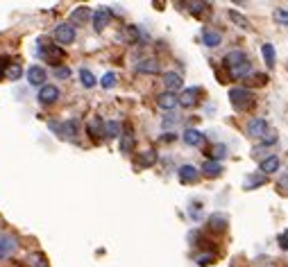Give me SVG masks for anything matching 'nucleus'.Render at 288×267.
<instances>
[{
	"label": "nucleus",
	"instance_id": "17",
	"mask_svg": "<svg viewBox=\"0 0 288 267\" xmlns=\"http://www.w3.org/2000/svg\"><path fill=\"white\" fill-rule=\"evenodd\" d=\"M261 57L268 68H275V64H277V50H275L272 43H263L261 45Z\"/></svg>",
	"mask_w": 288,
	"mask_h": 267
},
{
	"label": "nucleus",
	"instance_id": "7",
	"mask_svg": "<svg viewBox=\"0 0 288 267\" xmlns=\"http://www.w3.org/2000/svg\"><path fill=\"white\" fill-rule=\"evenodd\" d=\"M266 132H268L266 118H252L250 123H247V134L254 136V138H266Z\"/></svg>",
	"mask_w": 288,
	"mask_h": 267
},
{
	"label": "nucleus",
	"instance_id": "10",
	"mask_svg": "<svg viewBox=\"0 0 288 267\" xmlns=\"http://www.w3.org/2000/svg\"><path fill=\"white\" fill-rule=\"evenodd\" d=\"M161 82H164L166 86V93H175V91H181V86H184V82H181V77L177 75V73H164L161 75Z\"/></svg>",
	"mask_w": 288,
	"mask_h": 267
},
{
	"label": "nucleus",
	"instance_id": "23",
	"mask_svg": "<svg viewBox=\"0 0 288 267\" xmlns=\"http://www.w3.org/2000/svg\"><path fill=\"white\" fill-rule=\"evenodd\" d=\"M134 145H136V140H134V136H132V129L127 127V132L120 136V152H123V154H129V152H134Z\"/></svg>",
	"mask_w": 288,
	"mask_h": 267
},
{
	"label": "nucleus",
	"instance_id": "30",
	"mask_svg": "<svg viewBox=\"0 0 288 267\" xmlns=\"http://www.w3.org/2000/svg\"><path fill=\"white\" fill-rule=\"evenodd\" d=\"M21 75H23L21 64H11V66H7V68H5V77H7V80H11V82H16Z\"/></svg>",
	"mask_w": 288,
	"mask_h": 267
},
{
	"label": "nucleus",
	"instance_id": "39",
	"mask_svg": "<svg viewBox=\"0 0 288 267\" xmlns=\"http://www.w3.org/2000/svg\"><path fill=\"white\" fill-rule=\"evenodd\" d=\"M30 265L32 267H46V258L39 256V254H34V256H30Z\"/></svg>",
	"mask_w": 288,
	"mask_h": 267
},
{
	"label": "nucleus",
	"instance_id": "3",
	"mask_svg": "<svg viewBox=\"0 0 288 267\" xmlns=\"http://www.w3.org/2000/svg\"><path fill=\"white\" fill-rule=\"evenodd\" d=\"M37 54H39V57H43V59H48V64H55V68H57V64L64 59V50L57 48V45H53V43H46L43 39L39 41Z\"/></svg>",
	"mask_w": 288,
	"mask_h": 267
},
{
	"label": "nucleus",
	"instance_id": "34",
	"mask_svg": "<svg viewBox=\"0 0 288 267\" xmlns=\"http://www.w3.org/2000/svg\"><path fill=\"white\" fill-rule=\"evenodd\" d=\"M125 37H127V41L136 43V41H139V27L127 25V27H125Z\"/></svg>",
	"mask_w": 288,
	"mask_h": 267
},
{
	"label": "nucleus",
	"instance_id": "37",
	"mask_svg": "<svg viewBox=\"0 0 288 267\" xmlns=\"http://www.w3.org/2000/svg\"><path fill=\"white\" fill-rule=\"evenodd\" d=\"M277 245H279V249L288 251V229L284 231V233H279V238H277Z\"/></svg>",
	"mask_w": 288,
	"mask_h": 267
},
{
	"label": "nucleus",
	"instance_id": "41",
	"mask_svg": "<svg viewBox=\"0 0 288 267\" xmlns=\"http://www.w3.org/2000/svg\"><path fill=\"white\" fill-rule=\"evenodd\" d=\"M175 138H177V134H171V132H168V134H164V138H161V140H164V143H173Z\"/></svg>",
	"mask_w": 288,
	"mask_h": 267
},
{
	"label": "nucleus",
	"instance_id": "25",
	"mask_svg": "<svg viewBox=\"0 0 288 267\" xmlns=\"http://www.w3.org/2000/svg\"><path fill=\"white\" fill-rule=\"evenodd\" d=\"M80 82H82V86H84V89H93V86L98 84L96 75H93L89 68H82L80 70Z\"/></svg>",
	"mask_w": 288,
	"mask_h": 267
},
{
	"label": "nucleus",
	"instance_id": "20",
	"mask_svg": "<svg viewBox=\"0 0 288 267\" xmlns=\"http://www.w3.org/2000/svg\"><path fill=\"white\" fill-rule=\"evenodd\" d=\"M227 18H230V21L234 23L236 27H240V30H247V32L252 30V23L247 21V18L243 16V14H238L236 9H230V11H227Z\"/></svg>",
	"mask_w": 288,
	"mask_h": 267
},
{
	"label": "nucleus",
	"instance_id": "2",
	"mask_svg": "<svg viewBox=\"0 0 288 267\" xmlns=\"http://www.w3.org/2000/svg\"><path fill=\"white\" fill-rule=\"evenodd\" d=\"M230 102L236 111H247V109H254L256 97L247 89H230Z\"/></svg>",
	"mask_w": 288,
	"mask_h": 267
},
{
	"label": "nucleus",
	"instance_id": "4",
	"mask_svg": "<svg viewBox=\"0 0 288 267\" xmlns=\"http://www.w3.org/2000/svg\"><path fill=\"white\" fill-rule=\"evenodd\" d=\"M75 37H77V32H75V25H73V23H61V25L55 27V39H57V43H61V45H68V43H73Z\"/></svg>",
	"mask_w": 288,
	"mask_h": 267
},
{
	"label": "nucleus",
	"instance_id": "9",
	"mask_svg": "<svg viewBox=\"0 0 288 267\" xmlns=\"http://www.w3.org/2000/svg\"><path fill=\"white\" fill-rule=\"evenodd\" d=\"M59 100V89L53 84H46L39 89V102L41 104H55Z\"/></svg>",
	"mask_w": 288,
	"mask_h": 267
},
{
	"label": "nucleus",
	"instance_id": "1",
	"mask_svg": "<svg viewBox=\"0 0 288 267\" xmlns=\"http://www.w3.org/2000/svg\"><path fill=\"white\" fill-rule=\"evenodd\" d=\"M225 66L236 80H245L247 75H252L250 57L245 52H240V50H231V52L225 54Z\"/></svg>",
	"mask_w": 288,
	"mask_h": 267
},
{
	"label": "nucleus",
	"instance_id": "29",
	"mask_svg": "<svg viewBox=\"0 0 288 267\" xmlns=\"http://www.w3.org/2000/svg\"><path fill=\"white\" fill-rule=\"evenodd\" d=\"M105 136H109V138H118V136H120V123H116V120L105 123Z\"/></svg>",
	"mask_w": 288,
	"mask_h": 267
},
{
	"label": "nucleus",
	"instance_id": "6",
	"mask_svg": "<svg viewBox=\"0 0 288 267\" xmlns=\"http://www.w3.org/2000/svg\"><path fill=\"white\" fill-rule=\"evenodd\" d=\"M177 179H179L181 183H198L200 170L195 166H191V163H186V166H181L179 170H177Z\"/></svg>",
	"mask_w": 288,
	"mask_h": 267
},
{
	"label": "nucleus",
	"instance_id": "14",
	"mask_svg": "<svg viewBox=\"0 0 288 267\" xmlns=\"http://www.w3.org/2000/svg\"><path fill=\"white\" fill-rule=\"evenodd\" d=\"M227 226H230V218L223 213H214L211 218H209V229L216 231V233H223V231H227Z\"/></svg>",
	"mask_w": 288,
	"mask_h": 267
},
{
	"label": "nucleus",
	"instance_id": "12",
	"mask_svg": "<svg viewBox=\"0 0 288 267\" xmlns=\"http://www.w3.org/2000/svg\"><path fill=\"white\" fill-rule=\"evenodd\" d=\"M46 77H48V73L41 66H32V68L27 70V82L32 86H46Z\"/></svg>",
	"mask_w": 288,
	"mask_h": 267
},
{
	"label": "nucleus",
	"instance_id": "11",
	"mask_svg": "<svg viewBox=\"0 0 288 267\" xmlns=\"http://www.w3.org/2000/svg\"><path fill=\"white\" fill-rule=\"evenodd\" d=\"M177 104H179V102H177L175 93H166L164 91V93H159V95H157V107H159L161 111H173Z\"/></svg>",
	"mask_w": 288,
	"mask_h": 267
},
{
	"label": "nucleus",
	"instance_id": "21",
	"mask_svg": "<svg viewBox=\"0 0 288 267\" xmlns=\"http://www.w3.org/2000/svg\"><path fill=\"white\" fill-rule=\"evenodd\" d=\"M202 175L204 177H211V179L220 177V175H223V163H220V161H211V159H209L207 163L202 166Z\"/></svg>",
	"mask_w": 288,
	"mask_h": 267
},
{
	"label": "nucleus",
	"instance_id": "36",
	"mask_svg": "<svg viewBox=\"0 0 288 267\" xmlns=\"http://www.w3.org/2000/svg\"><path fill=\"white\" fill-rule=\"evenodd\" d=\"M177 123H179V118H177V116H166L164 120H161V127L168 129V127H175Z\"/></svg>",
	"mask_w": 288,
	"mask_h": 267
},
{
	"label": "nucleus",
	"instance_id": "32",
	"mask_svg": "<svg viewBox=\"0 0 288 267\" xmlns=\"http://www.w3.org/2000/svg\"><path fill=\"white\" fill-rule=\"evenodd\" d=\"M116 73H105V75H102V80H100V86L102 89H114V86H116Z\"/></svg>",
	"mask_w": 288,
	"mask_h": 267
},
{
	"label": "nucleus",
	"instance_id": "16",
	"mask_svg": "<svg viewBox=\"0 0 288 267\" xmlns=\"http://www.w3.org/2000/svg\"><path fill=\"white\" fill-rule=\"evenodd\" d=\"M279 166H282V161H279V156H266V159L261 161V166H259V172L261 175H272V172H277L279 170Z\"/></svg>",
	"mask_w": 288,
	"mask_h": 267
},
{
	"label": "nucleus",
	"instance_id": "22",
	"mask_svg": "<svg viewBox=\"0 0 288 267\" xmlns=\"http://www.w3.org/2000/svg\"><path fill=\"white\" fill-rule=\"evenodd\" d=\"M202 132H198V129H186V132H184V136H181V140H184V143L186 145H191V147H195V145H200L202 143Z\"/></svg>",
	"mask_w": 288,
	"mask_h": 267
},
{
	"label": "nucleus",
	"instance_id": "40",
	"mask_svg": "<svg viewBox=\"0 0 288 267\" xmlns=\"http://www.w3.org/2000/svg\"><path fill=\"white\" fill-rule=\"evenodd\" d=\"M252 80H254V84H256V86L268 84V77H266V75H254V77H252Z\"/></svg>",
	"mask_w": 288,
	"mask_h": 267
},
{
	"label": "nucleus",
	"instance_id": "26",
	"mask_svg": "<svg viewBox=\"0 0 288 267\" xmlns=\"http://www.w3.org/2000/svg\"><path fill=\"white\" fill-rule=\"evenodd\" d=\"M89 16H91L89 7H77V9H73V14H70V21L77 25V23H86V21H89Z\"/></svg>",
	"mask_w": 288,
	"mask_h": 267
},
{
	"label": "nucleus",
	"instance_id": "5",
	"mask_svg": "<svg viewBox=\"0 0 288 267\" xmlns=\"http://www.w3.org/2000/svg\"><path fill=\"white\" fill-rule=\"evenodd\" d=\"M200 86H195V89H184V91L179 93V97H177V102H179L181 107L184 109H191V107H195L198 104V97H200Z\"/></svg>",
	"mask_w": 288,
	"mask_h": 267
},
{
	"label": "nucleus",
	"instance_id": "8",
	"mask_svg": "<svg viewBox=\"0 0 288 267\" xmlns=\"http://www.w3.org/2000/svg\"><path fill=\"white\" fill-rule=\"evenodd\" d=\"M16 249H18V242H16L14 235H7V233L0 235V261L7 258V256H11Z\"/></svg>",
	"mask_w": 288,
	"mask_h": 267
},
{
	"label": "nucleus",
	"instance_id": "18",
	"mask_svg": "<svg viewBox=\"0 0 288 267\" xmlns=\"http://www.w3.org/2000/svg\"><path fill=\"white\" fill-rule=\"evenodd\" d=\"M266 179H268V177H266V175H261V172H252V175H247V177H245L243 186H245V190H254V188L263 186V183H266Z\"/></svg>",
	"mask_w": 288,
	"mask_h": 267
},
{
	"label": "nucleus",
	"instance_id": "38",
	"mask_svg": "<svg viewBox=\"0 0 288 267\" xmlns=\"http://www.w3.org/2000/svg\"><path fill=\"white\" fill-rule=\"evenodd\" d=\"M214 261H216V256H211V254H202V256H198V265H202V267L211 265Z\"/></svg>",
	"mask_w": 288,
	"mask_h": 267
},
{
	"label": "nucleus",
	"instance_id": "31",
	"mask_svg": "<svg viewBox=\"0 0 288 267\" xmlns=\"http://www.w3.org/2000/svg\"><path fill=\"white\" fill-rule=\"evenodd\" d=\"M209 156H211V161H220L223 156H227V147H225L223 143H216L211 150H209Z\"/></svg>",
	"mask_w": 288,
	"mask_h": 267
},
{
	"label": "nucleus",
	"instance_id": "27",
	"mask_svg": "<svg viewBox=\"0 0 288 267\" xmlns=\"http://www.w3.org/2000/svg\"><path fill=\"white\" fill-rule=\"evenodd\" d=\"M89 134L93 138H100L102 134H105V123H102V118H93L89 123Z\"/></svg>",
	"mask_w": 288,
	"mask_h": 267
},
{
	"label": "nucleus",
	"instance_id": "13",
	"mask_svg": "<svg viewBox=\"0 0 288 267\" xmlns=\"http://www.w3.org/2000/svg\"><path fill=\"white\" fill-rule=\"evenodd\" d=\"M109 21H112V11H109L107 7H100V9L93 11V27H96L98 32H100V30H105Z\"/></svg>",
	"mask_w": 288,
	"mask_h": 267
},
{
	"label": "nucleus",
	"instance_id": "35",
	"mask_svg": "<svg viewBox=\"0 0 288 267\" xmlns=\"http://www.w3.org/2000/svg\"><path fill=\"white\" fill-rule=\"evenodd\" d=\"M55 77H57V80H68L70 68H66V66H57V68H55Z\"/></svg>",
	"mask_w": 288,
	"mask_h": 267
},
{
	"label": "nucleus",
	"instance_id": "42",
	"mask_svg": "<svg viewBox=\"0 0 288 267\" xmlns=\"http://www.w3.org/2000/svg\"><path fill=\"white\" fill-rule=\"evenodd\" d=\"M277 188H279L282 192H284V188H286V192H288V179H282V181L277 183Z\"/></svg>",
	"mask_w": 288,
	"mask_h": 267
},
{
	"label": "nucleus",
	"instance_id": "15",
	"mask_svg": "<svg viewBox=\"0 0 288 267\" xmlns=\"http://www.w3.org/2000/svg\"><path fill=\"white\" fill-rule=\"evenodd\" d=\"M202 41L207 48H218L220 43H223V34H220L218 30H214V27H207L202 32Z\"/></svg>",
	"mask_w": 288,
	"mask_h": 267
},
{
	"label": "nucleus",
	"instance_id": "33",
	"mask_svg": "<svg viewBox=\"0 0 288 267\" xmlns=\"http://www.w3.org/2000/svg\"><path fill=\"white\" fill-rule=\"evenodd\" d=\"M188 7H191V14H195V16H202L207 9H211V5H209V2H191Z\"/></svg>",
	"mask_w": 288,
	"mask_h": 267
},
{
	"label": "nucleus",
	"instance_id": "24",
	"mask_svg": "<svg viewBox=\"0 0 288 267\" xmlns=\"http://www.w3.org/2000/svg\"><path fill=\"white\" fill-rule=\"evenodd\" d=\"M155 161H157V154L152 150H148V152H143V154H139L136 166H139V168H150V166H155Z\"/></svg>",
	"mask_w": 288,
	"mask_h": 267
},
{
	"label": "nucleus",
	"instance_id": "19",
	"mask_svg": "<svg viewBox=\"0 0 288 267\" xmlns=\"http://www.w3.org/2000/svg\"><path fill=\"white\" fill-rule=\"evenodd\" d=\"M136 73H143V75H157L159 73V64L155 59H143L136 64Z\"/></svg>",
	"mask_w": 288,
	"mask_h": 267
},
{
	"label": "nucleus",
	"instance_id": "28",
	"mask_svg": "<svg viewBox=\"0 0 288 267\" xmlns=\"http://www.w3.org/2000/svg\"><path fill=\"white\" fill-rule=\"evenodd\" d=\"M272 21L277 23V25H282V27H288V9L277 7V9L272 11Z\"/></svg>",
	"mask_w": 288,
	"mask_h": 267
}]
</instances>
